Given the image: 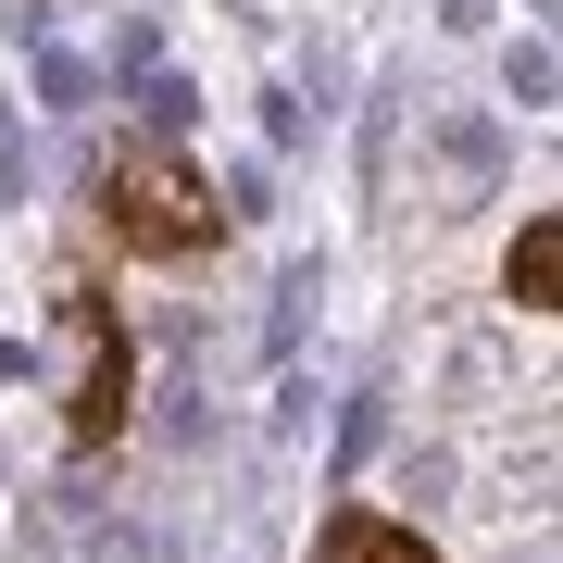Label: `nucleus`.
<instances>
[{
	"label": "nucleus",
	"mask_w": 563,
	"mask_h": 563,
	"mask_svg": "<svg viewBox=\"0 0 563 563\" xmlns=\"http://www.w3.org/2000/svg\"><path fill=\"white\" fill-rule=\"evenodd\" d=\"M313 563H439V551H426L413 526H388V514L339 501V514H325V539H313Z\"/></svg>",
	"instance_id": "obj_3"
},
{
	"label": "nucleus",
	"mask_w": 563,
	"mask_h": 563,
	"mask_svg": "<svg viewBox=\"0 0 563 563\" xmlns=\"http://www.w3.org/2000/svg\"><path fill=\"white\" fill-rule=\"evenodd\" d=\"M101 225H113V251H139V263H188V251H213V176L188 151H163V139H113L101 151Z\"/></svg>",
	"instance_id": "obj_1"
},
{
	"label": "nucleus",
	"mask_w": 563,
	"mask_h": 563,
	"mask_svg": "<svg viewBox=\"0 0 563 563\" xmlns=\"http://www.w3.org/2000/svg\"><path fill=\"white\" fill-rule=\"evenodd\" d=\"M551 276H563V213H526V239H514V301L551 313Z\"/></svg>",
	"instance_id": "obj_4"
},
{
	"label": "nucleus",
	"mask_w": 563,
	"mask_h": 563,
	"mask_svg": "<svg viewBox=\"0 0 563 563\" xmlns=\"http://www.w3.org/2000/svg\"><path fill=\"white\" fill-rule=\"evenodd\" d=\"M51 401H63V451H113L125 426V325L101 276L51 288Z\"/></svg>",
	"instance_id": "obj_2"
}]
</instances>
